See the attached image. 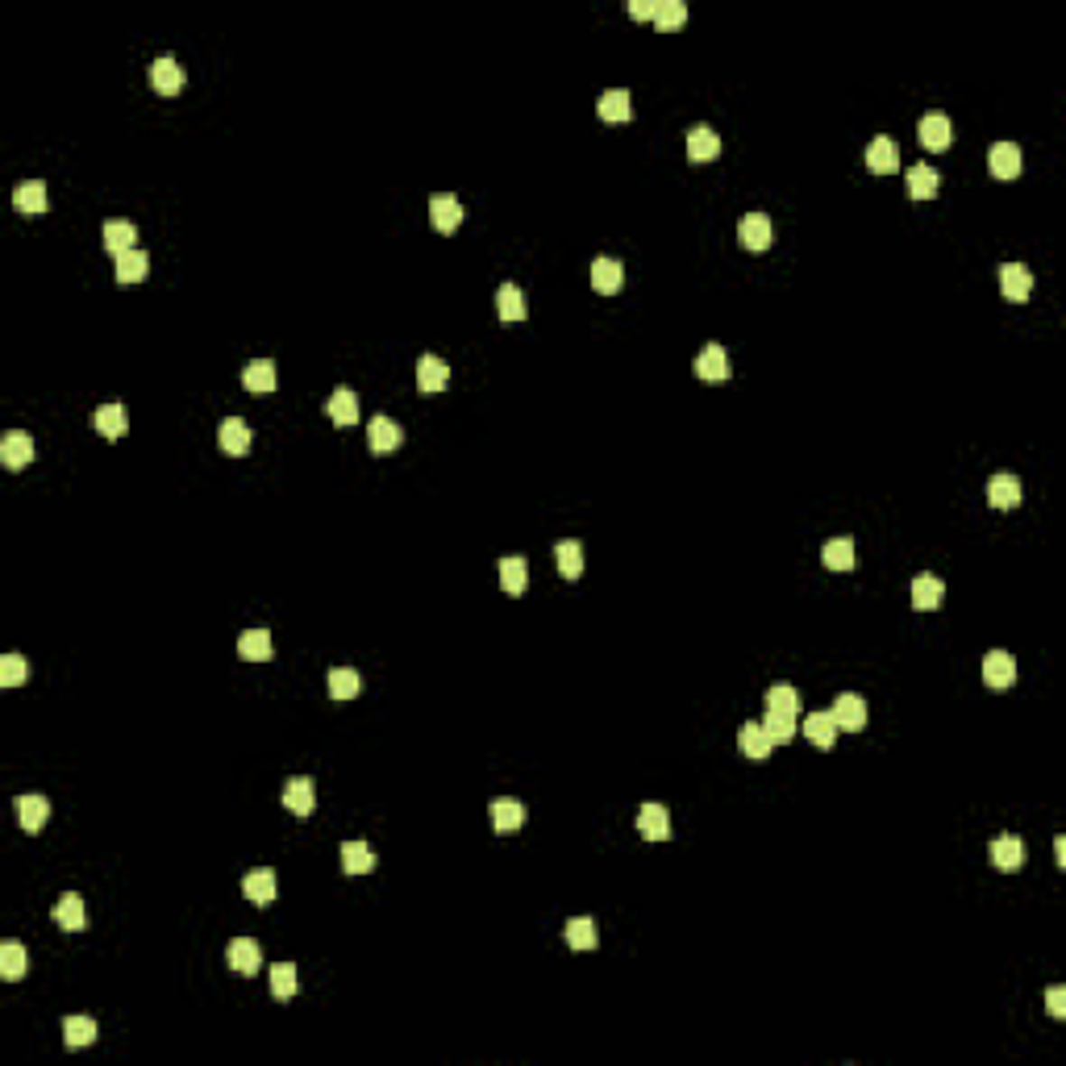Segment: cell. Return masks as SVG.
<instances>
[{
	"label": "cell",
	"mask_w": 1066,
	"mask_h": 1066,
	"mask_svg": "<svg viewBox=\"0 0 1066 1066\" xmlns=\"http://www.w3.org/2000/svg\"><path fill=\"white\" fill-rule=\"evenodd\" d=\"M737 746H742V755H746V758H766L771 750H775V742L766 737L763 721H746V725H742V733H737Z\"/></svg>",
	"instance_id": "f1b7e54d"
},
{
	"label": "cell",
	"mask_w": 1066,
	"mask_h": 1066,
	"mask_svg": "<svg viewBox=\"0 0 1066 1066\" xmlns=\"http://www.w3.org/2000/svg\"><path fill=\"white\" fill-rule=\"evenodd\" d=\"M683 22H688V5H683V0H658V9H654L658 30H679Z\"/></svg>",
	"instance_id": "681fc988"
},
{
	"label": "cell",
	"mask_w": 1066,
	"mask_h": 1066,
	"mask_svg": "<svg viewBox=\"0 0 1066 1066\" xmlns=\"http://www.w3.org/2000/svg\"><path fill=\"white\" fill-rule=\"evenodd\" d=\"M721 154V138L709 130V125H691L688 130V159L691 162H712Z\"/></svg>",
	"instance_id": "44dd1931"
},
{
	"label": "cell",
	"mask_w": 1066,
	"mask_h": 1066,
	"mask_svg": "<svg viewBox=\"0 0 1066 1066\" xmlns=\"http://www.w3.org/2000/svg\"><path fill=\"white\" fill-rule=\"evenodd\" d=\"M1054 858H1058V867H1066V838L1054 841Z\"/></svg>",
	"instance_id": "11a10c76"
},
{
	"label": "cell",
	"mask_w": 1066,
	"mask_h": 1066,
	"mask_svg": "<svg viewBox=\"0 0 1066 1066\" xmlns=\"http://www.w3.org/2000/svg\"><path fill=\"white\" fill-rule=\"evenodd\" d=\"M46 817H51V800L46 796H17V820L25 833H42Z\"/></svg>",
	"instance_id": "ffe728a7"
},
{
	"label": "cell",
	"mask_w": 1066,
	"mask_h": 1066,
	"mask_svg": "<svg viewBox=\"0 0 1066 1066\" xmlns=\"http://www.w3.org/2000/svg\"><path fill=\"white\" fill-rule=\"evenodd\" d=\"M400 442H404V433H400V425L392 417H371L366 421V446L375 454H392V450H400Z\"/></svg>",
	"instance_id": "6da1fadb"
},
{
	"label": "cell",
	"mask_w": 1066,
	"mask_h": 1066,
	"mask_svg": "<svg viewBox=\"0 0 1066 1066\" xmlns=\"http://www.w3.org/2000/svg\"><path fill=\"white\" fill-rule=\"evenodd\" d=\"M151 84H154L159 97H175V92L183 88V67L175 63L171 54H162V59H154L151 63Z\"/></svg>",
	"instance_id": "8fae6325"
},
{
	"label": "cell",
	"mask_w": 1066,
	"mask_h": 1066,
	"mask_svg": "<svg viewBox=\"0 0 1066 1066\" xmlns=\"http://www.w3.org/2000/svg\"><path fill=\"white\" fill-rule=\"evenodd\" d=\"M941 596H946V583L937 575H916L913 579V608L933 613V608H941Z\"/></svg>",
	"instance_id": "cb8c5ba5"
},
{
	"label": "cell",
	"mask_w": 1066,
	"mask_h": 1066,
	"mask_svg": "<svg viewBox=\"0 0 1066 1066\" xmlns=\"http://www.w3.org/2000/svg\"><path fill=\"white\" fill-rule=\"evenodd\" d=\"M54 925L67 929V933H79V929H84V900H79L76 892L59 895V904H54Z\"/></svg>",
	"instance_id": "836d02e7"
},
{
	"label": "cell",
	"mask_w": 1066,
	"mask_h": 1066,
	"mask_svg": "<svg viewBox=\"0 0 1066 1066\" xmlns=\"http://www.w3.org/2000/svg\"><path fill=\"white\" fill-rule=\"evenodd\" d=\"M146 271H151L146 250H125V255H117V283H138V280H146Z\"/></svg>",
	"instance_id": "60d3db41"
},
{
	"label": "cell",
	"mask_w": 1066,
	"mask_h": 1066,
	"mask_svg": "<svg viewBox=\"0 0 1066 1066\" xmlns=\"http://www.w3.org/2000/svg\"><path fill=\"white\" fill-rule=\"evenodd\" d=\"M554 559H559L562 579H579L583 575V546L579 542H559V546H554Z\"/></svg>",
	"instance_id": "ee69618b"
},
{
	"label": "cell",
	"mask_w": 1066,
	"mask_h": 1066,
	"mask_svg": "<svg viewBox=\"0 0 1066 1066\" xmlns=\"http://www.w3.org/2000/svg\"><path fill=\"white\" fill-rule=\"evenodd\" d=\"M283 804H288V812H296V817H309L312 808H317V787H312V779L292 775L288 783H283Z\"/></svg>",
	"instance_id": "ba28073f"
},
{
	"label": "cell",
	"mask_w": 1066,
	"mask_h": 1066,
	"mask_svg": "<svg viewBox=\"0 0 1066 1066\" xmlns=\"http://www.w3.org/2000/svg\"><path fill=\"white\" fill-rule=\"evenodd\" d=\"M916 134H921V146H925V151H946L950 146V117L946 113H925L921 125H916Z\"/></svg>",
	"instance_id": "9a60e30c"
},
{
	"label": "cell",
	"mask_w": 1066,
	"mask_h": 1066,
	"mask_svg": "<svg viewBox=\"0 0 1066 1066\" xmlns=\"http://www.w3.org/2000/svg\"><path fill=\"white\" fill-rule=\"evenodd\" d=\"M820 562H825L830 571H850V567H854V542L850 538L825 542V550H820Z\"/></svg>",
	"instance_id": "b9f144b4"
},
{
	"label": "cell",
	"mask_w": 1066,
	"mask_h": 1066,
	"mask_svg": "<svg viewBox=\"0 0 1066 1066\" xmlns=\"http://www.w3.org/2000/svg\"><path fill=\"white\" fill-rule=\"evenodd\" d=\"M13 205H17V213H46V183L25 180L22 188L13 192Z\"/></svg>",
	"instance_id": "ab89813d"
},
{
	"label": "cell",
	"mask_w": 1066,
	"mask_h": 1066,
	"mask_svg": "<svg viewBox=\"0 0 1066 1066\" xmlns=\"http://www.w3.org/2000/svg\"><path fill=\"white\" fill-rule=\"evenodd\" d=\"M63 1042L67 1050H84L97 1042V1021L92 1016H63Z\"/></svg>",
	"instance_id": "d590c367"
},
{
	"label": "cell",
	"mask_w": 1066,
	"mask_h": 1066,
	"mask_svg": "<svg viewBox=\"0 0 1066 1066\" xmlns=\"http://www.w3.org/2000/svg\"><path fill=\"white\" fill-rule=\"evenodd\" d=\"M991 867L1004 875H1013L1024 867V841L1013 838V833H1000V838L991 841Z\"/></svg>",
	"instance_id": "277c9868"
},
{
	"label": "cell",
	"mask_w": 1066,
	"mask_h": 1066,
	"mask_svg": "<svg viewBox=\"0 0 1066 1066\" xmlns=\"http://www.w3.org/2000/svg\"><path fill=\"white\" fill-rule=\"evenodd\" d=\"M342 871L346 875H371L375 871V850L366 841H346L342 846Z\"/></svg>",
	"instance_id": "1f68e13d"
},
{
	"label": "cell",
	"mask_w": 1066,
	"mask_h": 1066,
	"mask_svg": "<svg viewBox=\"0 0 1066 1066\" xmlns=\"http://www.w3.org/2000/svg\"><path fill=\"white\" fill-rule=\"evenodd\" d=\"M737 234H742L746 250H766L771 242H775V226H771V217L766 213H746L742 226H737Z\"/></svg>",
	"instance_id": "52a82bcc"
},
{
	"label": "cell",
	"mask_w": 1066,
	"mask_h": 1066,
	"mask_svg": "<svg viewBox=\"0 0 1066 1066\" xmlns=\"http://www.w3.org/2000/svg\"><path fill=\"white\" fill-rule=\"evenodd\" d=\"M937 188H941V175H937L929 162L908 167V196H913V200H933Z\"/></svg>",
	"instance_id": "4dcf8cb0"
},
{
	"label": "cell",
	"mask_w": 1066,
	"mask_h": 1066,
	"mask_svg": "<svg viewBox=\"0 0 1066 1066\" xmlns=\"http://www.w3.org/2000/svg\"><path fill=\"white\" fill-rule=\"evenodd\" d=\"M446 379H450V366L438 355H421L417 358V388L421 392H442Z\"/></svg>",
	"instance_id": "d4e9b609"
},
{
	"label": "cell",
	"mask_w": 1066,
	"mask_h": 1066,
	"mask_svg": "<svg viewBox=\"0 0 1066 1066\" xmlns=\"http://www.w3.org/2000/svg\"><path fill=\"white\" fill-rule=\"evenodd\" d=\"M567 946L571 950H592L600 937H596V925H592V916H575V921H567Z\"/></svg>",
	"instance_id": "7dc6e473"
},
{
	"label": "cell",
	"mask_w": 1066,
	"mask_h": 1066,
	"mask_svg": "<svg viewBox=\"0 0 1066 1066\" xmlns=\"http://www.w3.org/2000/svg\"><path fill=\"white\" fill-rule=\"evenodd\" d=\"M25 675H30V667H25L22 654H5V658H0V683H5V688H22Z\"/></svg>",
	"instance_id": "816d5d0a"
},
{
	"label": "cell",
	"mask_w": 1066,
	"mask_h": 1066,
	"mask_svg": "<svg viewBox=\"0 0 1066 1066\" xmlns=\"http://www.w3.org/2000/svg\"><path fill=\"white\" fill-rule=\"evenodd\" d=\"M134 242H138V229H134V221H121V217L105 221V250L113 255V259H117V255H125V250H138Z\"/></svg>",
	"instance_id": "603a6c76"
},
{
	"label": "cell",
	"mask_w": 1066,
	"mask_h": 1066,
	"mask_svg": "<svg viewBox=\"0 0 1066 1066\" xmlns=\"http://www.w3.org/2000/svg\"><path fill=\"white\" fill-rule=\"evenodd\" d=\"M1000 288L1013 304L1029 301V292H1034V271L1024 267V263H1004L1000 267Z\"/></svg>",
	"instance_id": "9c48e42d"
},
{
	"label": "cell",
	"mask_w": 1066,
	"mask_h": 1066,
	"mask_svg": "<svg viewBox=\"0 0 1066 1066\" xmlns=\"http://www.w3.org/2000/svg\"><path fill=\"white\" fill-rule=\"evenodd\" d=\"M596 113H600V121H613V125H621V121L634 117V100H629V92H625V88H613V92H604V97L596 100Z\"/></svg>",
	"instance_id": "7402d4cb"
},
{
	"label": "cell",
	"mask_w": 1066,
	"mask_h": 1066,
	"mask_svg": "<svg viewBox=\"0 0 1066 1066\" xmlns=\"http://www.w3.org/2000/svg\"><path fill=\"white\" fill-rule=\"evenodd\" d=\"M867 171H875V175L900 171V151H895L892 138H875L871 146H867Z\"/></svg>",
	"instance_id": "e0dca14e"
},
{
	"label": "cell",
	"mask_w": 1066,
	"mask_h": 1066,
	"mask_svg": "<svg viewBox=\"0 0 1066 1066\" xmlns=\"http://www.w3.org/2000/svg\"><path fill=\"white\" fill-rule=\"evenodd\" d=\"M0 975H5V979H22L25 975V946L22 941H5V946H0Z\"/></svg>",
	"instance_id": "c3c4849f"
},
{
	"label": "cell",
	"mask_w": 1066,
	"mask_h": 1066,
	"mask_svg": "<svg viewBox=\"0 0 1066 1066\" xmlns=\"http://www.w3.org/2000/svg\"><path fill=\"white\" fill-rule=\"evenodd\" d=\"M766 712H783V717H800V691L792 683H775L766 691Z\"/></svg>",
	"instance_id": "7bdbcfd3"
},
{
	"label": "cell",
	"mask_w": 1066,
	"mask_h": 1066,
	"mask_svg": "<svg viewBox=\"0 0 1066 1066\" xmlns=\"http://www.w3.org/2000/svg\"><path fill=\"white\" fill-rule=\"evenodd\" d=\"M242 384H246L250 392H275V384H280V375H275V363H271V358H255V363H246V371H242Z\"/></svg>",
	"instance_id": "8d00e7d4"
},
{
	"label": "cell",
	"mask_w": 1066,
	"mask_h": 1066,
	"mask_svg": "<svg viewBox=\"0 0 1066 1066\" xmlns=\"http://www.w3.org/2000/svg\"><path fill=\"white\" fill-rule=\"evenodd\" d=\"M496 567H500V583H505V592H508V596H521V592H525V583H529V567H525V559L508 554V559H500Z\"/></svg>",
	"instance_id": "74e56055"
},
{
	"label": "cell",
	"mask_w": 1066,
	"mask_h": 1066,
	"mask_svg": "<svg viewBox=\"0 0 1066 1066\" xmlns=\"http://www.w3.org/2000/svg\"><path fill=\"white\" fill-rule=\"evenodd\" d=\"M833 721H838V729H862L867 725V700L862 696H854V691H846V696H838L833 700Z\"/></svg>",
	"instance_id": "4fadbf2b"
},
{
	"label": "cell",
	"mask_w": 1066,
	"mask_h": 1066,
	"mask_svg": "<svg viewBox=\"0 0 1066 1066\" xmlns=\"http://www.w3.org/2000/svg\"><path fill=\"white\" fill-rule=\"evenodd\" d=\"M621 283H625V271H621V263L616 259H596L592 263V288L600 292V296H613V292H621Z\"/></svg>",
	"instance_id": "f546056e"
},
{
	"label": "cell",
	"mask_w": 1066,
	"mask_h": 1066,
	"mask_svg": "<svg viewBox=\"0 0 1066 1066\" xmlns=\"http://www.w3.org/2000/svg\"><path fill=\"white\" fill-rule=\"evenodd\" d=\"M92 425H97V433H105L108 442H117V438H125V430H130V417H125L121 404H100Z\"/></svg>",
	"instance_id": "4316f807"
},
{
	"label": "cell",
	"mask_w": 1066,
	"mask_h": 1066,
	"mask_svg": "<svg viewBox=\"0 0 1066 1066\" xmlns=\"http://www.w3.org/2000/svg\"><path fill=\"white\" fill-rule=\"evenodd\" d=\"M296 987H301L296 967H292V962H275V967H271V991H275V1000H292Z\"/></svg>",
	"instance_id": "f6af8a7d"
},
{
	"label": "cell",
	"mask_w": 1066,
	"mask_h": 1066,
	"mask_svg": "<svg viewBox=\"0 0 1066 1066\" xmlns=\"http://www.w3.org/2000/svg\"><path fill=\"white\" fill-rule=\"evenodd\" d=\"M237 654L246 658V663H267V658L275 654V646H271V634H267V629H246V634L237 637Z\"/></svg>",
	"instance_id": "e575fe53"
},
{
	"label": "cell",
	"mask_w": 1066,
	"mask_h": 1066,
	"mask_svg": "<svg viewBox=\"0 0 1066 1066\" xmlns=\"http://www.w3.org/2000/svg\"><path fill=\"white\" fill-rule=\"evenodd\" d=\"M0 463L9 467V471H22V467L33 463V438L22 430H9L5 438H0Z\"/></svg>",
	"instance_id": "7a4b0ae2"
},
{
	"label": "cell",
	"mask_w": 1066,
	"mask_h": 1066,
	"mask_svg": "<svg viewBox=\"0 0 1066 1066\" xmlns=\"http://www.w3.org/2000/svg\"><path fill=\"white\" fill-rule=\"evenodd\" d=\"M1045 1013L1062 1021V1016H1066V987H1050V991H1045Z\"/></svg>",
	"instance_id": "f5cc1de1"
},
{
	"label": "cell",
	"mask_w": 1066,
	"mask_h": 1066,
	"mask_svg": "<svg viewBox=\"0 0 1066 1066\" xmlns=\"http://www.w3.org/2000/svg\"><path fill=\"white\" fill-rule=\"evenodd\" d=\"M496 312H500V321H525V296H521L517 283H500L496 288Z\"/></svg>",
	"instance_id": "d6a6232c"
},
{
	"label": "cell",
	"mask_w": 1066,
	"mask_h": 1066,
	"mask_svg": "<svg viewBox=\"0 0 1066 1066\" xmlns=\"http://www.w3.org/2000/svg\"><path fill=\"white\" fill-rule=\"evenodd\" d=\"M325 412H329L338 425H355L358 421V396L350 388H338L334 396L325 400Z\"/></svg>",
	"instance_id": "f35d334b"
},
{
	"label": "cell",
	"mask_w": 1066,
	"mask_h": 1066,
	"mask_svg": "<svg viewBox=\"0 0 1066 1066\" xmlns=\"http://www.w3.org/2000/svg\"><path fill=\"white\" fill-rule=\"evenodd\" d=\"M637 833L646 841H667L671 838V812L663 804H642V812H637Z\"/></svg>",
	"instance_id": "7c38bea8"
},
{
	"label": "cell",
	"mask_w": 1066,
	"mask_h": 1066,
	"mask_svg": "<svg viewBox=\"0 0 1066 1066\" xmlns=\"http://www.w3.org/2000/svg\"><path fill=\"white\" fill-rule=\"evenodd\" d=\"M987 167L996 180H1016L1021 175V146L1016 142H996L987 151Z\"/></svg>",
	"instance_id": "30bf717a"
},
{
	"label": "cell",
	"mask_w": 1066,
	"mask_h": 1066,
	"mask_svg": "<svg viewBox=\"0 0 1066 1066\" xmlns=\"http://www.w3.org/2000/svg\"><path fill=\"white\" fill-rule=\"evenodd\" d=\"M983 683L987 688H1013L1016 683V658L1008 654V650H991L987 658H983Z\"/></svg>",
	"instance_id": "3957f363"
},
{
	"label": "cell",
	"mask_w": 1066,
	"mask_h": 1066,
	"mask_svg": "<svg viewBox=\"0 0 1066 1066\" xmlns=\"http://www.w3.org/2000/svg\"><path fill=\"white\" fill-rule=\"evenodd\" d=\"M217 442L226 454H246L250 450V425L242 417H226L217 425Z\"/></svg>",
	"instance_id": "ac0fdd59"
},
{
	"label": "cell",
	"mask_w": 1066,
	"mask_h": 1066,
	"mask_svg": "<svg viewBox=\"0 0 1066 1066\" xmlns=\"http://www.w3.org/2000/svg\"><path fill=\"white\" fill-rule=\"evenodd\" d=\"M242 892H246V900L255 908L275 904V875L271 871H250L246 879H242Z\"/></svg>",
	"instance_id": "83f0119b"
},
{
	"label": "cell",
	"mask_w": 1066,
	"mask_h": 1066,
	"mask_svg": "<svg viewBox=\"0 0 1066 1066\" xmlns=\"http://www.w3.org/2000/svg\"><path fill=\"white\" fill-rule=\"evenodd\" d=\"M654 9L658 0H629V17L634 22H654Z\"/></svg>",
	"instance_id": "db71d44e"
},
{
	"label": "cell",
	"mask_w": 1066,
	"mask_h": 1066,
	"mask_svg": "<svg viewBox=\"0 0 1066 1066\" xmlns=\"http://www.w3.org/2000/svg\"><path fill=\"white\" fill-rule=\"evenodd\" d=\"M487 812H492L496 833H517L521 825H525V804H521V800H492Z\"/></svg>",
	"instance_id": "d6986e66"
},
{
	"label": "cell",
	"mask_w": 1066,
	"mask_h": 1066,
	"mask_svg": "<svg viewBox=\"0 0 1066 1066\" xmlns=\"http://www.w3.org/2000/svg\"><path fill=\"white\" fill-rule=\"evenodd\" d=\"M804 733L808 742L820 746V750H833V742H838V721H833V712H808L804 717Z\"/></svg>",
	"instance_id": "484cf974"
},
{
	"label": "cell",
	"mask_w": 1066,
	"mask_h": 1066,
	"mask_svg": "<svg viewBox=\"0 0 1066 1066\" xmlns=\"http://www.w3.org/2000/svg\"><path fill=\"white\" fill-rule=\"evenodd\" d=\"M430 221L438 234H454V229L463 226V205H459L450 192L430 196Z\"/></svg>",
	"instance_id": "5b68a950"
},
{
	"label": "cell",
	"mask_w": 1066,
	"mask_h": 1066,
	"mask_svg": "<svg viewBox=\"0 0 1066 1066\" xmlns=\"http://www.w3.org/2000/svg\"><path fill=\"white\" fill-rule=\"evenodd\" d=\"M226 962L237 970V975H259L263 967V950L259 941H250V937H234L226 950Z\"/></svg>",
	"instance_id": "8992f818"
},
{
	"label": "cell",
	"mask_w": 1066,
	"mask_h": 1066,
	"mask_svg": "<svg viewBox=\"0 0 1066 1066\" xmlns=\"http://www.w3.org/2000/svg\"><path fill=\"white\" fill-rule=\"evenodd\" d=\"M987 505L1000 508V513H1008V508L1021 505V479L1016 475H991L987 484Z\"/></svg>",
	"instance_id": "5bb4252c"
},
{
	"label": "cell",
	"mask_w": 1066,
	"mask_h": 1066,
	"mask_svg": "<svg viewBox=\"0 0 1066 1066\" xmlns=\"http://www.w3.org/2000/svg\"><path fill=\"white\" fill-rule=\"evenodd\" d=\"M763 729H766V737H771L775 746H787L792 737H796V717H783V712H766Z\"/></svg>",
	"instance_id": "f907efd6"
},
{
	"label": "cell",
	"mask_w": 1066,
	"mask_h": 1066,
	"mask_svg": "<svg viewBox=\"0 0 1066 1066\" xmlns=\"http://www.w3.org/2000/svg\"><path fill=\"white\" fill-rule=\"evenodd\" d=\"M358 688H363V679H358V671H350V667H338V671H329V696H334V700H355V696H358Z\"/></svg>",
	"instance_id": "bcb514c9"
},
{
	"label": "cell",
	"mask_w": 1066,
	"mask_h": 1066,
	"mask_svg": "<svg viewBox=\"0 0 1066 1066\" xmlns=\"http://www.w3.org/2000/svg\"><path fill=\"white\" fill-rule=\"evenodd\" d=\"M696 375L709 379V384H721V379H729V358H725V346H704L700 355H696Z\"/></svg>",
	"instance_id": "2e32d148"
}]
</instances>
